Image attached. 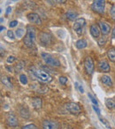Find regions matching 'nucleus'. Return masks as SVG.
<instances>
[{"instance_id":"31","label":"nucleus","mask_w":115,"mask_h":129,"mask_svg":"<svg viewBox=\"0 0 115 129\" xmlns=\"http://www.w3.org/2000/svg\"><path fill=\"white\" fill-rule=\"evenodd\" d=\"M15 59H16V57L14 56H9L7 57V59H6V61H7V63H13V61H15Z\"/></svg>"},{"instance_id":"37","label":"nucleus","mask_w":115,"mask_h":129,"mask_svg":"<svg viewBox=\"0 0 115 129\" xmlns=\"http://www.w3.org/2000/svg\"><path fill=\"white\" fill-rule=\"evenodd\" d=\"M11 12H12V7L11 6H8V7L6 8V14H9Z\"/></svg>"},{"instance_id":"9","label":"nucleus","mask_w":115,"mask_h":129,"mask_svg":"<svg viewBox=\"0 0 115 129\" xmlns=\"http://www.w3.org/2000/svg\"><path fill=\"white\" fill-rule=\"evenodd\" d=\"M27 20L33 24H36V25H39L41 24L42 20L41 18L39 17V15L37 13H30L27 14Z\"/></svg>"},{"instance_id":"38","label":"nucleus","mask_w":115,"mask_h":129,"mask_svg":"<svg viewBox=\"0 0 115 129\" xmlns=\"http://www.w3.org/2000/svg\"><path fill=\"white\" fill-rule=\"evenodd\" d=\"M111 36H112V38H115V27H113V29H112V33H111Z\"/></svg>"},{"instance_id":"14","label":"nucleus","mask_w":115,"mask_h":129,"mask_svg":"<svg viewBox=\"0 0 115 129\" xmlns=\"http://www.w3.org/2000/svg\"><path fill=\"white\" fill-rule=\"evenodd\" d=\"M98 68H99V70L102 71V72H104V73H108V72H110V70H111L108 62L106 60H104V59H103V60H100L98 62Z\"/></svg>"},{"instance_id":"2","label":"nucleus","mask_w":115,"mask_h":129,"mask_svg":"<svg viewBox=\"0 0 115 129\" xmlns=\"http://www.w3.org/2000/svg\"><path fill=\"white\" fill-rule=\"evenodd\" d=\"M32 74L38 81H42V82H43V83H49L52 81L51 75H50L48 73L44 72V71L40 70V69L33 68Z\"/></svg>"},{"instance_id":"18","label":"nucleus","mask_w":115,"mask_h":129,"mask_svg":"<svg viewBox=\"0 0 115 129\" xmlns=\"http://www.w3.org/2000/svg\"><path fill=\"white\" fill-rule=\"evenodd\" d=\"M1 82L4 84V86L7 87V88H13V84H12L11 81H10V79L8 77H6V76H1Z\"/></svg>"},{"instance_id":"23","label":"nucleus","mask_w":115,"mask_h":129,"mask_svg":"<svg viewBox=\"0 0 115 129\" xmlns=\"http://www.w3.org/2000/svg\"><path fill=\"white\" fill-rule=\"evenodd\" d=\"M99 120H100L101 123H102L103 125H104V126L106 127V129H111V125H110V123L107 121V120L105 119V118H99Z\"/></svg>"},{"instance_id":"8","label":"nucleus","mask_w":115,"mask_h":129,"mask_svg":"<svg viewBox=\"0 0 115 129\" xmlns=\"http://www.w3.org/2000/svg\"><path fill=\"white\" fill-rule=\"evenodd\" d=\"M84 67L85 70H86L87 74H92L94 72V69H95V67H94V62L92 60V58L90 57H87L84 60Z\"/></svg>"},{"instance_id":"16","label":"nucleus","mask_w":115,"mask_h":129,"mask_svg":"<svg viewBox=\"0 0 115 129\" xmlns=\"http://www.w3.org/2000/svg\"><path fill=\"white\" fill-rule=\"evenodd\" d=\"M87 45H88V43H87V41L85 39H80L75 43L76 48L79 49V50H82V49L86 48Z\"/></svg>"},{"instance_id":"24","label":"nucleus","mask_w":115,"mask_h":129,"mask_svg":"<svg viewBox=\"0 0 115 129\" xmlns=\"http://www.w3.org/2000/svg\"><path fill=\"white\" fill-rule=\"evenodd\" d=\"M26 109H27V108H22V109L20 110V116L23 117V118H29V112H28V111H27V110L25 111Z\"/></svg>"},{"instance_id":"42","label":"nucleus","mask_w":115,"mask_h":129,"mask_svg":"<svg viewBox=\"0 0 115 129\" xmlns=\"http://www.w3.org/2000/svg\"><path fill=\"white\" fill-rule=\"evenodd\" d=\"M0 28H1V29H0V31H3V30H5V29H6V27H3V26H1V27H0Z\"/></svg>"},{"instance_id":"12","label":"nucleus","mask_w":115,"mask_h":129,"mask_svg":"<svg viewBox=\"0 0 115 129\" xmlns=\"http://www.w3.org/2000/svg\"><path fill=\"white\" fill-rule=\"evenodd\" d=\"M6 123L8 124V125L13 126V127H15L19 125L18 119H17V118L13 114L7 115V117H6Z\"/></svg>"},{"instance_id":"3","label":"nucleus","mask_w":115,"mask_h":129,"mask_svg":"<svg viewBox=\"0 0 115 129\" xmlns=\"http://www.w3.org/2000/svg\"><path fill=\"white\" fill-rule=\"evenodd\" d=\"M41 57H42V58L43 59V61H44L47 64L50 66V67H60V60H59L58 58H56V57H54L53 56H51L50 54L43 52V53L41 54Z\"/></svg>"},{"instance_id":"32","label":"nucleus","mask_w":115,"mask_h":129,"mask_svg":"<svg viewBox=\"0 0 115 129\" xmlns=\"http://www.w3.org/2000/svg\"><path fill=\"white\" fill-rule=\"evenodd\" d=\"M92 107H93V110H94V111H95L96 112H97V114L98 115V116H100V114H101V111H100V110H99V108L97 107V105H95V104H94V105L92 106Z\"/></svg>"},{"instance_id":"27","label":"nucleus","mask_w":115,"mask_h":129,"mask_svg":"<svg viewBox=\"0 0 115 129\" xmlns=\"http://www.w3.org/2000/svg\"><path fill=\"white\" fill-rule=\"evenodd\" d=\"M88 96H89V98H90V100H91V102L93 103V104H95V105H97V104H98V103H97V98H96V97L94 96V95H92V94H90V93H89V94H88Z\"/></svg>"},{"instance_id":"25","label":"nucleus","mask_w":115,"mask_h":129,"mask_svg":"<svg viewBox=\"0 0 115 129\" xmlns=\"http://www.w3.org/2000/svg\"><path fill=\"white\" fill-rule=\"evenodd\" d=\"M15 34H16V36L18 38H21L24 36V34H25V31H24L23 28H18L15 31Z\"/></svg>"},{"instance_id":"11","label":"nucleus","mask_w":115,"mask_h":129,"mask_svg":"<svg viewBox=\"0 0 115 129\" xmlns=\"http://www.w3.org/2000/svg\"><path fill=\"white\" fill-rule=\"evenodd\" d=\"M43 129H59V125L55 121L44 120L43 122Z\"/></svg>"},{"instance_id":"7","label":"nucleus","mask_w":115,"mask_h":129,"mask_svg":"<svg viewBox=\"0 0 115 129\" xmlns=\"http://www.w3.org/2000/svg\"><path fill=\"white\" fill-rule=\"evenodd\" d=\"M39 41L43 45H45V46H46V45H49L51 43V41H52L51 36H50L49 33L41 32L39 35Z\"/></svg>"},{"instance_id":"28","label":"nucleus","mask_w":115,"mask_h":129,"mask_svg":"<svg viewBox=\"0 0 115 129\" xmlns=\"http://www.w3.org/2000/svg\"><path fill=\"white\" fill-rule=\"evenodd\" d=\"M59 81H60V83L62 85H65L66 83L67 82V78L65 77V76H60V79H59Z\"/></svg>"},{"instance_id":"17","label":"nucleus","mask_w":115,"mask_h":129,"mask_svg":"<svg viewBox=\"0 0 115 129\" xmlns=\"http://www.w3.org/2000/svg\"><path fill=\"white\" fill-rule=\"evenodd\" d=\"M101 81L104 85H106L107 87H111L112 86V81H111V77L108 75H103L101 78Z\"/></svg>"},{"instance_id":"34","label":"nucleus","mask_w":115,"mask_h":129,"mask_svg":"<svg viewBox=\"0 0 115 129\" xmlns=\"http://www.w3.org/2000/svg\"><path fill=\"white\" fill-rule=\"evenodd\" d=\"M105 38L104 37V39H100L98 41V44H99V46H104V43H105Z\"/></svg>"},{"instance_id":"35","label":"nucleus","mask_w":115,"mask_h":129,"mask_svg":"<svg viewBox=\"0 0 115 129\" xmlns=\"http://www.w3.org/2000/svg\"><path fill=\"white\" fill-rule=\"evenodd\" d=\"M55 1L59 4H65L67 2V0H55Z\"/></svg>"},{"instance_id":"40","label":"nucleus","mask_w":115,"mask_h":129,"mask_svg":"<svg viewBox=\"0 0 115 129\" xmlns=\"http://www.w3.org/2000/svg\"><path fill=\"white\" fill-rule=\"evenodd\" d=\"M6 70H8L9 72H12V71H13V68L10 67H6Z\"/></svg>"},{"instance_id":"19","label":"nucleus","mask_w":115,"mask_h":129,"mask_svg":"<svg viewBox=\"0 0 115 129\" xmlns=\"http://www.w3.org/2000/svg\"><path fill=\"white\" fill-rule=\"evenodd\" d=\"M107 57L111 62H115V49L113 47L110 48L107 50Z\"/></svg>"},{"instance_id":"33","label":"nucleus","mask_w":115,"mask_h":129,"mask_svg":"<svg viewBox=\"0 0 115 129\" xmlns=\"http://www.w3.org/2000/svg\"><path fill=\"white\" fill-rule=\"evenodd\" d=\"M17 25H18V21H17V20H13V21H11L9 23L10 27H16Z\"/></svg>"},{"instance_id":"6","label":"nucleus","mask_w":115,"mask_h":129,"mask_svg":"<svg viewBox=\"0 0 115 129\" xmlns=\"http://www.w3.org/2000/svg\"><path fill=\"white\" fill-rule=\"evenodd\" d=\"M66 109L73 115H78V114H80L81 111V107H80L79 104H76V103H73V102L67 103V104H66Z\"/></svg>"},{"instance_id":"5","label":"nucleus","mask_w":115,"mask_h":129,"mask_svg":"<svg viewBox=\"0 0 115 129\" xmlns=\"http://www.w3.org/2000/svg\"><path fill=\"white\" fill-rule=\"evenodd\" d=\"M85 25H86V20L83 18H79V19H77V20H75V21H74V26H73V28H74V30L75 31L78 35H81L83 27H84Z\"/></svg>"},{"instance_id":"22","label":"nucleus","mask_w":115,"mask_h":129,"mask_svg":"<svg viewBox=\"0 0 115 129\" xmlns=\"http://www.w3.org/2000/svg\"><path fill=\"white\" fill-rule=\"evenodd\" d=\"M24 64H25L24 61H19V62L16 64V66H15V71H16L17 73L21 71L24 67Z\"/></svg>"},{"instance_id":"26","label":"nucleus","mask_w":115,"mask_h":129,"mask_svg":"<svg viewBox=\"0 0 115 129\" xmlns=\"http://www.w3.org/2000/svg\"><path fill=\"white\" fill-rule=\"evenodd\" d=\"M20 81L21 82V84H23V85H26V84H27V76L25 75V74H20Z\"/></svg>"},{"instance_id":"20","label":"nucleus","mask_w":115,"mask_h":129,"mask_svg":"<svg viewBox=\"0 0 115 129\" xmlns=\"http://www.w3.org/2000/svg\"><path fill=\"white\" fill-rule=\"evenodd\" d=\"M66 16H67V18L69 20H74L77 18V13L73 11H68L66 13Z\"/></svg>"},{"instance_id":"1","label":"nucleus","mask_w":115,"mask_h":129,"mask_svg":"<svg viewBox=\"0 0 115 129\" xmlns=\"http://www.w3.org/2000/svg\"><path fill=\"white\" fill-rule=\"evenodd\" d=\"M35 40H36V28L32 26H27V34L24 38V43L27 47L31 48L34 46Z\"/></svg>"},{"instance_id":"21","label":"nucleus","mask_w":115,"mask_h":129,"mask_svg":"<svg viewBox=\"0 0 115 129\" xmlns=\"http://www.w3.org/2000/svg\"><path fill=\"white\" fill-rule=\"evenodd\" d=\"M105 104L107 106L108 109H115V103L113 102L111 99H109V98H106L105 99Z\"/></svg>"},{"instance_id":"43","label":"nucleus","mask_w":115,"mask_h":129,"mask_svg":"<svg viewBox=\"0 0 115 129\" xmlns=\"http://www.w3.org/2000/svg\"><path fill=\"white\" fill-rule=\"evenodd\" d=\"M111 1H114V0H111Z\"/></svg>"},{"instance_id":"13","label":"nucleus","mask_w":115,"mask_h":129,"mask_svg":"<svg viewBox=\"0 0 115 129\" xmlns=\"http://www.w3.org/2000/svg\"><path fill=\"white\" fill-rule=\"evenodd\" d=\"M98 26L100 27L101 33H102L104 36H107L110 33V30H111V27H110L109 24H107L106 22L104 21H99Z\"/></svg>"},{"instance_id":"10","label":"nucleus","mask_w":115,"mask_h":129,"mask_svg":"<svg viewBox=\"0 0 115 129\" xmlns=\"http://www.w3.org/2000/svg\"><path fill=\"white\" fill-rule=\"evenodd\" d=\"M90 31L91 36H93L94 38H98L99 36H100V34H101L100 27H99V26L97 25V24H92V25H90Z\"/></svg>"},{"instance_id":"29","label":"nucleus","mask_w":115,"mask_h":129,"mask_svg":"<svg viewBox=\"0 0 115 129\" xmlns=\"http://www.w3.org/2000/svg\"><path fill=\"white\" fill-rule=\"evenodd\" d=\"M22 129H37V127L34 124H28V125H26L25 126L22 127Z\"/></svg>"},{"instance_id":"36","label":"nucleus","mask_w":115,"mask_h":129,"mask_svg":"<svg viewBox=\"0 0 115 129\" xmlns=\"http://www.w3.org/2000/svg\"><path fill=\"white\" fill-rule=\"evenodd\" d=\"M78 89H79V91L81 92V94L84 93V88H82V86H80V85H79V87H78Z\"/></svg>"},{"instance_id":"39","label":"nucleus","mask_w":115,"mask_h":129,"mask_svg":"<svg viewBox=\"0 0 115 129\" xmlns=\"http://www.w3.org/2000/svg\"><path fill=\"white\" fill-rule=\"evenodd\" d=\"M4 55H5V51H4V50H3V47L1 46V57H3Z\"/></svg>"},{"instance_id":"4","label":"nucleus","mask_w":115,"mask_h":129,"mask_svg":"<svg viewBox=\"0 0 115 129\" xmlns=\"http://www.w3.org/2000/svg\"><path fill=\"white\" fill-rule=\"evenodd\" d=\"M91 8L96 13L99 14H104L105 11V0H93Z\"/></svg>"},{"instance_id":"41","label":"nucleus","mask_w":115,"mask_h":129,"mask_svg":"<svg viewBox=\"0 0 115 129\" xmlns=\"http://www.w3.org/2000/svg\"><path fill=\"white\" fill-rule=\"evenodd\" d=\"M112 18L115 20V11H112Z\"/></svg>"},{"instance_id":"15","label":"nucleus","mask_w":115,"mask_h":129,"mask_svg":"<svg viewBox=\"0 0 115 129\" xmlns=\"http://www.w3.org/2000/svg\"><path fill=\"white\" fill-rule=\"evenodd\" d=\"M42 99L40 97H34L32 99V105L36 110H40L42 108Z\"/></svg>"},{"instance_id":"30","label":"nucleus","mask_w":115,"mask_h":129,"mask_svg":"<svg viewBox=\"0 0 115 129\" xmlns=\"http://www.w3.org/2000/svg\"><path fill=\"white\" fill-rule=\"evenodd\" d=\"M7 36L12 40L14 39V34H13V32L12 30H8L7 31Z\"/></svg>"}]
</instances>
